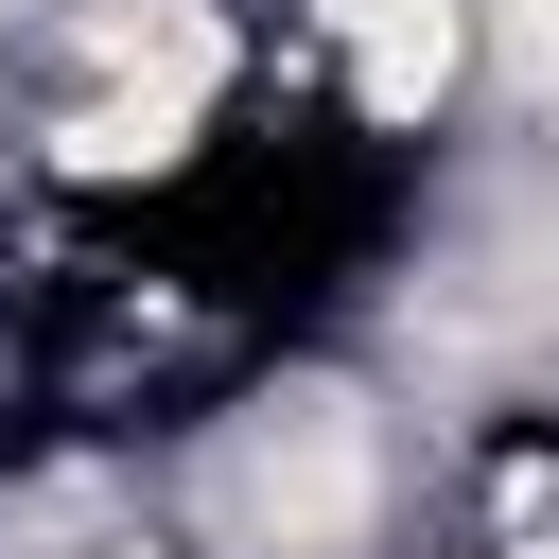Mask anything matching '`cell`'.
I'll return each mask as SVG.
<instances>
[{"label":"cell","mask_w":559,"mask_h":559,"mask_svg":"<svg viewBox=\"0 0 559 559\" xmlns=\"http://www.w3.org/2000/svg\"><path fill=\"white\" fill-rule=\"evenodd\" d=\"M402 507V419L349 367H280L192 437V559H384Z\"/></svg>","instance_id":"1"},{"label":"cell","mask_w":559,"mask_h":559,"mask_svg":"<svg viewBox=\"0 0 559 559\" xmlns=\"http://www.w3.org/2000/svg\"><path fill=\"white\" fill-rule=\"evenodd\" d=\"M227 105H245V35L210 0H70L35 70V157L70 192H175Z\"/></svg>","instance_id":"2"},{"label":"cell","mask_w":559,"mask_h":559,"mask_svg":"<svg viewBox=\"0 0 559 559\" xmlns=\"http://www.w3.org/2000/svg\"><path fill=\"white\" fill-rule=\"evenodd\" d=\"M297 35H314L332 105H349L367 140H419V122L472 87V0H297Z\"/></svg>","instance_id":"3"},{"label":"cell","mask_w":559,"mask_h":559,"mask_svg":"<svg viewBox=\"0 0 559 559\" xmlns=\"http://www.w3.org/2000/svg\"><path fill=\"white\" fill-rule=\"evenodd\" d=\"M35 559H192V542H157V524H87V542H35Z\"/></svg>","instance_id":"4"}]
</instances>
